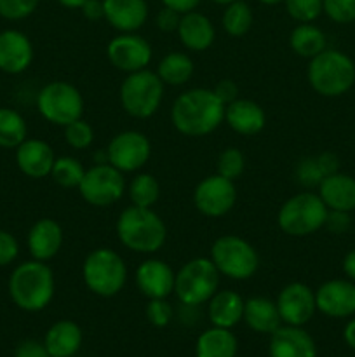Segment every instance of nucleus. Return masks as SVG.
I'll return each instance as SVG.
<instances>
[{
	"label": "nucleus",
	"mask_w": 355,
	"mask_h": 357,
	"mask_svg": "<svg viewBox=\"0 0 355 357\" xmlns=\"http://www.w3.org/2000/svg\"><path fill=\"white\" fill-rule=\"evenodd\" d=\"M225 107L212 89L194 87L174 100L171 122L181 135L200 138L214 132L225 121Z\"/></svg>",
	"instance_id": "f257e3e1"
},
{
	"label": "nucleus",
	"mask_w": 355,
	"mask_h": 357,
	"mask_svg": "<svg viewBox=\"0 0 355 357\" xmlns=\"http://www.w3.org/2000/svg\"><path fill=\"white\" fill-rule=\"evenodd\" d=\"M115 230L122 246L141 255L157 253L167 239L164 220L152 208H139L134 204L118 215Z\"/></svg>",
	"instance_id": "f03ea898"
},
{
	"label": "nucleus",
	"mask_w": 355,
	"mask_h": 357,
	"mask_svg": "<svg viewBox=\"0 0 355 357\" xmlns=\"http://www.w3.org/2000/svg\"><path fill=\"white\" fill-rule=\"evenodd\" d=\"M54 291V274L45 261H24L14 268L9 278L10 298L26 312L45 309L51 303Z\"/></svg>",
	"instance_id": "7ed1b4c3"
},
{
	"label": "nucleus",
	"mask_w": 355,
	"mask_h": 357,
	"mask_svg": "<svg viewBox=\"0 0 355 357\" xmlns=\"http://www.w3.org/2000/svg\"><path fill=\"white\" fill-rule=\"evenodd\" d=\"M310 87L324 98H338L347 94L355 84V63L338 49H324L310 59L306 68Z\"/></svg>",
	"instance_id": "20e7f679"
},
{
	"label": "nucleus",
	"mask_w": 355,
	"mask_h": 357,
	"mask_svg": "<svg viewBox=\"0 0 355 357\" xmlns=\"http://www.w3.org/2000/svg\"><path fill=\"white\" fill-rule=\"evenodd\" d=\"M82 278L90 293L110 298L124 289L127 282V265L117 251L96 248L84 260Z\"/></svg>",
	"instance_id": "39448f33"
},
{
	"label": "nucleus",
	"mask_w": 355,
	"mask_h": 357,
	"mask_svg": "<svg viewBox=\"0 0 355 357\" xmlns=\"http://www.w3.org/2000/svg\"><path fill=\"white\" fill-rule=\"evenodd\" d=\"M329 209L319 194L301 192L289 197L277 215L278 229L291 237H306L326 225Z\"/></svg>",
	"instance_id": "423d86ee"
},
{
	"label": "nucleus",
	"mask_w": 355,
	"mask_h": 357,
	"mask_svg": "<svg viewBox=\"0 0 355 357\" xmlns=\"http://www.w3.org/2000/svg\"><path fill=\"white\" fill-rule=\"evenodd\" d=\"M166 84L157 72L145 68L127 73L120 84V103L125 114L134 119H148L157 114L164 100Z\"/></svg>",
	"instance_id": "0eeeda50"
},
{
	"label": "nucleus",
	"mask_w": 355,
	"mask_h": 357,
	"mask_svg": "<svg viewBox=\"0 0 355 357\" xmlns=\"http://www.w3.org/2000/svg\"><path fill=\"white\" fill-rule=\"evenodd\" d=\"M211 261L219 274L233 281H247L260 268V255L253 244L233 234L218 237L212 243Z\"/></svg>",
	"instance_id": "6e6552de"
},
{
	"label": "nucleus",
	"mask_w": 355,
	"mask_h": 357,
	"mask_svg": "<svg viewBox=\"0 0 355 357\" xmlns=\"http://www.w3.org/2000/svg\"><path fill=\"white\" fill-rule=\"evenodd\" d=\"M219 275L211 258H191L178 271L174 293L183 305L198 307L218 291Z\"/></svg>",
	"instance_id": "1a4fd4ad"
},
{
	"label": "nucleus",
	"mask_w": 355,
	"mask_h": 357,
	"mask_svg": "<svg viewBox=\"0 0 355 357\" xmlns=\"http://www.w3.org/2000/svg\"><path fill=\"white\" fill-rule=\"evenodd\" d=\"M37 108L45 121L65 128L70 122L82 119L84 98L73 84L52 80L38 91Z\"/></svg>",
	"instance_id": "9d476101"
},
{
	"label": "nucleus",
	"mask_w": 355,
	"mask_h": 357,
	"mask_svg": "<svg viewBox=\"0 0 355 357\" xmlns=\"http://www.w3.org/2000/svg\"><path fill=\"white\" fill-rule=\"evenodd\" d=\"M79 192L87 204L94 208H108L122 199L125 192L124 173L111 164H94L86 169Z\"/></svg>",
	"instance_id": "9b49d317"
},
{
	"label": "nucleus",
	"mask_w": 355,
	"mask_h": 357,
	"mask_svg": "<svg viewBox=\"0 0 355 357\" xmlns=\"http://www.w3.org/2000/svg\"><path fill=\"white\" fill-rule=\"evenodd\" d=\"M237 202V188L232 180L221 174H211L198 181L194 192V204L200 215L207 218H219L228 215Z\"/></svg>",
	"instance_id": "f8f14e48"
},
{
	"label": "nucleus",
	"mask_w": 355,
	"mask_h": 357,
	"mask_svg": "<svg viewBox=\"0 0 355 357\" xmlns=\"http://www.w3.org/2000/svg\"><path fill=\"white\" fill-rule=\"evenodd\" d=\"M152 155L150 139L139 131H122L111 138L106 149L108 164L122 173L139 171Z\"/></svg>",
	"instance_id": "ddd939ff"
},
{
	"label": "nucleus",
	"mask_w": 355,
	"mask_h": 357,
	"mask_svg": "<svg viewBox=\"0 0 355 357\" xmlns=\"http://www.w3.org/2000/svg\"><path fill=\"white\" fill-rule=\"evenodd\" d=\"M106 56L111 66L124 73H134L148 68L152 61V45L136 31L120 33L110 40Z\"/></svg>",
	"instance_id": "4468645a"
},
{
	"label": "nucleus",
	"mask_w": 355,
	"mask_h": 357,
	"mask_svg": "<svg viewBox=\"0 0 355 357\" xmlns=\"http://www.w3.org/2000/svg\"><path fill=\"white\" fill-rule=\"evenodd\" d=\"M277 309L282 323L289 326H303L317 310L315 291L303 282H289L277 296Z\"/></svg>",
	"instance_id": "2eb2a0df"
},
{
	"label": "nucleus",
	"mask_w": 355,
	"mask_h": 357,
	"mask_svg": "<svg viewBox=\"0 0 355 357\" xmlns=\"http://www.w3.org/2000/svg\"><path fill=\"white\" fill-rule=\"evenodd\" d=\"M317 310L327 317L343 319L355 314V282L350 279H331L315 291Z\"/></svg>",
	"instance_id": "dca6fc26"
},
{
	"label": "nucleus",
	"mask_w": 355,
	"mask_h": 357,
	"mask_svg": "<svg viewBox=\"0 0 355 357\" xmlns=\"http://www.w3.org/2000/svg\"><path fill=\"white\" fill-rule=\"evenodd\" d=\"M176 272L164 260L148 258L136 268V284L148 300L167 298L174 293Z\"/></svg>",
	"instance_id": "f3484780"
},
{
	"label": "nucleus",
	"mask_w": 355,
	"mask_h": 357,
	"mask_svg": "<svg viewBox=\"0 0 355 357\" xmlns=\"http://www.w3.org/2000/svg\"><path fill=\"white\" fill-rule=\"evenodd\" d=\"M33 61V45L28 35L19 30L0 31V70L17 75Z\"/></svg>",
	"instance_id": "a211bd4d"
},
{
	"label": "nucleus",
	"mask_w": 355,
	"mask_h": 357,
	"mask_svg": "<svg viewBox=\"0 0 355 357\" xmlns=\"http://www.w3.org/2000/svg\"><path fill=\"white\" fill-rule=\"evenodd\" d=\"M54 150L44 139L26 138L16 149V164L21 173L33 180L51 176L54 166Z\"/></svg>",
	"instance_id": "6ab92c4d"
},
{
	"label": "nucleus",
	"mask_w": 355,
	"mask_h": 357,
	"mask_svg": "<svg viewBox=\"0 0 355 357\" xmlns=\"http://www.w3.org/2000/svg\"><path fill=\"white\" fill-rule=\"evenodd\" d=\"M104 20L120 33L138 31L148 20L146 0H103Z\"/></svg>",
	"instance_id": "aec40b11"
},
{
	"label": "nucleus",
	"mask_w": 355,
	"mask_h": 357,
	"mask_svg": "<svg viewBox=\"0 0 355 357\" xmlns=\"http://www.w3.org/2000/svg\"><path fill=\"white\" fill-rule=\"evenodd\" d=\"M63 246V229L56 220L40 218L28 232V251L38 261H49Z\"/></svg>",
	"instance_id": "412c9836"
},
{
	"label": "nucleus",
	"mask_w": 355,
	"mask_h": 357,
	"mask_svg": "<svg viewBox=\"0 0 355 357\" xmlns=\"http://www.w3.org/2000/svg\"><path fill=\"white\" fill-rule=\"evenodd\" d=\"M225 122L237 135L256 136L258 132L263 131L267 115L256 101L237 98L225 107Z\"/></svg>",
	"instance_id": "4be33fe9"
},
{
	"label": "nucleus",
	"mask_w": 355,
	"mask_h": 357,
	"mask_svg": "<svg viewBox=\"0 0 355 357\" xmlns=\"http://www.w3.org/2000/svg\"><path fill=\"white\" fill-rule=\"evenodd\" d=\"M270 357H317V345L301 326L287 324L271 333Z\"/></svg>",
	"instance_id": "5701e85b"
},
{
	"label": "nucleus",
	"mask_w": 355,
	"mask_h": 357,
	"mask_svg": "<svg viewBox=\"0 0 355 357\" xmlns=\"http://www.w3.org/2000/svg\"><path fill=\"white\" fill-rule=\"evenodd\" d=\"M178 37L181 44L194 52H202L212 45L216 38V30L212 21L205 14L190 10L181 14L180 24H178Z\"/></svg>",
	"instance_id": "b1692460"
},
{
	"label": "nucleus",
	"mask_w": 355,
	"mask_h": 357,
	"mask_svg": "<svg viewBox=\"0 0 355 357\" xmlns=\"http://www.w3.org/2000/svg\"><path fill=\"white\" fill-rule=\"evenodd\" d=\"M319 195L329 211H355V178L336 171L320 181Z\"/></svg>",
	"instance_id": "393cba45"
},
{
	"label": "nucleus",
	"mask_w": 355,
	"mask_h": 357,
	"mask_svg": "<svg viewBox=\"0 0 355 357\" xmlns=\"http://www.w3.org/2000/svg\"><path fill=\"white\" fill-rule=\"evenodd\" d=\"M244 302L233 289H218L209 300V319L214 326L230 330L244 317Z\"/></svg>",
	"instance_id": "a878e982"
},
{
	"label": "nucleus",
	"mask_w": 355,
	"mask_h": 357,
	"mask_svg": "<svg viewBox=\"0 0 355 357\" xmlns=\"http://www.w3.org/2000/svg\"><path fill=\"white\" fill-rule=\"evenodd\" d=\"M244 321L258 333H274L281 328V314L277 303L267 296H253L244 302Z\"/></svg>",
	"instance_id": "bb28decb"
},
{
	"label": "nucleus",
	"mask_w": 355,
	"mask_h": 357,
	"mask_svg": "<svg viewBox=\"0 0 355 357\" xmlns=\"http://www.w3.org/2000/svg\"><path fill=\"white\" fill-rule=\"evenodd\" d=\"M44 345L49 357H72L82 345V330L73 321H59L49 328Z\"/></svg>",
	"instance_id": "cd10ccee"
},
{
	"label": "nucleus",
	"mask_w": 355,
	"mask_h": 357,
	"mask_svg": "<svg viewBox=\"0 0 355 357\" xmlns=\"http://www.w3.org/2000/svg\"><path fill=\"white\" fill-rule=\"evenodd\" d=\"M289 45L299 58L312 59L327 49V38L313 23H299L289 35Z\"/></svg>",
	"instance_id": "c85d7f7f"
},
{
	"label": "nucleus",
	"mask_w": 355,
	"mask_h": 357,
	"mask_svg": "<svg viewBox=\"0 0 355 357\" xmlns=\"http://www.w3.org/2000/svg\"><path fill=\"white\" fill-rule=\"evenodd\" d=\"M237 338L226 328H211L197 340V357H235Z\"/></svg>",
	"instance_id": "c756f323"
},
{
	"label": "nucleus",
	"mask_w": 355,
	"mask_h": 357,
	"mask_svg": "<svg viewBox=\"0 0 355 357\" xmlns=\"http://www.w3.org/2000/svg\"><path fill=\"white\" fill-rule=\"evenodd\" d=\"M194 59L184 52L173 51L160 59L157 75L166 86H184L194 75Z\"/></svg>",
	"instance_id": "7c9ffc66"
},
{
	"label": "nucleus",
	"mask_w": 355,
	"mask_h": 357,
	"mask_svg": "<svg viewBox=\"0 0 355 357\" xmlns=\"http://www.w3.org/2000/svg\"><path fill=\"white\" fill-rule=\"evenodd\" d=\"M28 126L19 112L13 108H0V146L17 149L26 139Z\"/></svg>",
	"instance_id": "2f4dec72"
},
{
	"label": "nucleus",
	"mask_w": 355,
	"mask_h": 357,
	"mask_svg": "<svg viewBox=\"0 0 355 357\" xmlns=\"http://www.w3.org/2000/svg\"><path fill=\"white\" fill-rule=\"evenodd\" d=\"M253 10H251L249 3H246L244 0H235V2L225 6L221 24L223 30L230 37H244L253 26Z\"/></svg>",
	"instance_id": "473e14b6"
},
{
	"label": "nucleus",
	"mask_w": 355,
	"mask_h": 357,
	"mask_svg": "<svg viewBox=\"0 0 355 357\" xmlns=\"http://www.w3.org/2000/svg\"><path fill=\"white\" fill-rule=\"evenodd\" d=\"M160 197V185L150 173H139L129 183V199L139 208H152Z\"/></svg>",
	"instance_id": "72a5a7b5"
},
{
	"label": "nucleus",
	"mask_w": 355,
	"mask_h": 357,
	"mask_svg": "<svg viewBox=\"0 0 355 357\" xmlns=\"http://www.w3.org/2000/svg\"><path fill=\"white\" fill-rule=\"evenodd\" d=\"M84 174H86V169L80 164V160L70 155L58 157L51 171L52 180L63 188H79Z\"/></svg>",
	"instance_id": "f704fd0d"
},
{
	"label": "nucleus",
	"mask_w": 355,
	"mask_h": 357,
	"mask_svg": "<svg viewBox=\"0 0 355 357\" xmlns=\"http://www.w3.org/2000/svg\"><path fill=\"white\" fill-rule=\"evenodd\" d=\"M246 171V157L235 146H228L223 150L216 162V173L221 174L226 180H239Z\"/></svg>",
	"instance_id": "c9c22d12"
},
{
	"label": "nucleus",
	"mask_w": 355,
	"mask_h": 357,
	"mask_svg": "<svg viewBox=\"0 0 355 357\" xmlns=\"http://www.w3.org/2000/svg\"><path fill=\"white\" fill-rule=\"evenodd\" d=\"M65 142L68 143L72 149L75 150H86L93 145L94 142V129L89 122L84 119H77V121L70 122L65 126Z\"/></svg>",
	"instance_id": "e433bc0d"
},
{
	"label": "nucleus",
	"mask_w": 355,
	"mask_h": 357,
	"mask_svg": "<svg viewBox=\"0 0 355 357\" xmlns=\"http://www.w3.org/2000/svg\"><path fill=\"white\" fill-rule=\"evenodd\" d=\"M285 10L298 23H313L324 13L322 0H284Z\"/></svg>",
	"instance_id": "4c0bfd02"
},
{
	"label": "nucleus",
	"mask_w": 355,
	"mask_h": 357,
	"mask_svg": "<svg viewBox=\"0 0 355 357\" xmlns=\"http://www.w3.org/2000/svg\"><path fill=\"white\" fill-rule=\"evenodd\" d=\"M326 176L327 174L326 171H324L322 164H320L319 155L306 157V159H303L301 162L298 164V167H296V178H298V181L308 188L319 187L320 181Z\"/></svg>",
	"instance_id": "58836bf2"
},
{
	"label": "nucleus",
	"mask_w": 355,
	"mask_h": 357,
	"mask_svg": "<svg viewBox=\"0 0 355 357\" xmlns=\"http://www.w3.org/2000/svg\"><path fill=\"white\" fill-rule=\"evenodd\" d=\"M324 14L338 24L355 21V0H322Z\"/></svg>",
	"instance_id": "ea45409f"
},
{
	"label": "nucleus",
	"mask_w": 355,
	"mask_h": 357,
	"mask_svg": "<svg viewBox=\"0 0 355 357\" xmlns=\"http://www.w3.org/2000/svg\"><path fill=\"white\" fill-rule=\"evenodd\" d=\"M40 0H0V16L9 21H19L37 10Z\"/></svg>",
	"instance_id": "a19ab883"
},
{
	"label": "nucleus",
	"mask_w": 355,
	"mask_h": 357,
	"mask_svg": "<svg viewBox=\"0 0 355 357\" xmlns=\"http://www.w3.org/2000/svg\"><path fill=\"white\" fill-rule=\"evenodd\" d=\"M146 317L157 328H164L173 319V307L166 298H153L146 305Z\"/></svg>",
	"instance_id": "79ce46f5"
},
{
	"label": "nucleus",
	"mask_w": 355,
	"mask_h": 357,
	"mask_svg": "<svg viewBox=\"0 0 355 357\" xmlns=\"http://www.w3.org/2000/svg\"><path fill=\"white\" fill-rule=\"evenodd\" d=\"M19 255V244L16 237L7 230H0V267L13 264Z\"/></svg>",
	"instance_id": "37998d69"
},
{
	"label": "nucleus",
	"mask_w": 355,
	"mask_h": 357,
	"mask_svg": "<svg viewBox=\"0 0 355 357\" xmlns=\"http://www.w3.org/2000/svg\"><path fill=\"white\" fill-rule=\"evenodd\" d=\"M180 20H181L180 13H176L174 9H169V7H162V9L159 10V14H157L155 23L160 31H167V33H169V31L178 30Z\"/></svg>",
	"instance_id": "c03bdc74"
},
{
	"label": "nucleus",
	"mask_w": 355,
	"mask_h": 357,
	"mask_svg": "<svg viewBox=\"0 0 355 357\" xmlns=\"http://www.w3.org/2000/svg\"><path fill=\"white\" fill-rule=\"evenodd\" d=\"M212 91H214L216 96H218L225 105L232 103V101H235L237 98H239V87H237V84L230 79L219 80Z\"/></svg>",
	"instance_id": "a18cd8bd"
},
{
	"label": "nucleus",
	"mask_w": 355,
	"mask_h": 357,
	"mask_svg": "<svg viewBox=\"0 0 355 357\" xmlns=\"http://www.w3.org/2000/svg\"><path fill=\"white\" fill-rule=\"evenodd\" d=\"M14 357H49L45 345L38 344L35 340H24L17 345Z\"/></svg>",
	"instance_id": "49530a36"
},
{
	"label": "nucleus",
	"mask_w": 355,
	"mask_h": 357,
	"mask_svg": "<svg viewBox=\"0 0 355 357\" xmlns=\"http://www.w3.org/2000/svg\"><path fill=\"white\" fill-rule=\"evenodd\" d=\"M350 213H341V211H329L326 220V225L331 232L334 234H343L345 230L350 227Z\"/></svg>",
	"instance_id": "de8ad7c7"
},
{
	"label": "nucleus",
	"mask_w": 355,
	"mask_h": 357,
	"mask_svg": "<svg viewBox=\"0 0 355 357\" xmlns=\"http://www.w3.org/2000/svg\"><path fill=\"white\" fill-rule=\"evenodd\" d=\"M80 10H82V14L89 21H100L104 17L103 0H87Z\"/></svg>",
	"instance_id": "09e8293b"
},
{
	"label": "nucleus",
	"mask_w": 355,
	"mask_h": 357,
	"mask_svg": "<svg viewBox=\"0 0 355 357\" xmlns=\"http://www.w3.org/2000/svg\"><path fill=\"white\" fill-rule=\"evenodd\" d=\"M160 2H162L164 7H169V9H174L176 13L184 14L197 9L202 0H160Z\"/></svg>",
	"instance_id": "8fccbe9b"
},
{
	"label": "nucleus",
	"mask_w": 355,
	"mask_h": 357,
	"mask_svg": "<svg viewBox=\"0 0 355 357\" xmlns=\"http://www.w3.org/2000/svg\"><path fill=\"white\" fill-rule=\"evenodd\" d=\"M343 272L350 281L355 282V250L348 251L343 258Z\"/></svg>",
	"instance_id": "3c124183"
},
{
	"label": "nucleus",
	"mask_w": 355,
	"mask_h": 357,
	"mask_svg": "<svg viewBox=\"0 0 355 357\" xmlns=\"http://www.w3.org/2000/svg\"><path fill=\"white\" fill-rule=\"evenodd\" d=\"M343 338H345V342H347L348 347L354 349L355 351V317L347 324V326H345Z\"/></svg>",
	"instance_id": "603ef678"
},
{
	"label": "nucleus",
	"mask_w": 355,
	"mask_h": 357,
	"mask_svg": "<svg viewBox=\"0 0 355 357\" xmlns=\"http://www.w3.org/2000/svg\"><path fill=\"white\" fill-rule=\"evenodd\" d=\"M58 2L63 7H66V9H82V6L87 0H58Z\"/></svg>",
	"instance_id": "864d4df0"
},
{
	"label": "nucleus",
	"mask_w": 355,
	"mask_h": 357,
	"mask_svg": "<svg viewBox=\"0 0 355 357\" xmlns=\"http://www.w3.org/2000/svg\"><path fill=\"white\" fill-rule=\"evenodd\" d=\"M258 2L265 3V6H278V3H284V0H258Z\"/></svg>",
	"instance_id": "5fc2aeb1"
},
{
	"label": "nucleus",
	"mask_w": 355,
	"mask_h": 357,
	"mask_svg": "<svg viewBox=\"0 0 355 357\" xmlns=\"http://www.w3.org/2000/svg\"><path fill=\"white\" fill-rule=\"evenodd\" d=\"M211 2L218 3V6H228V3L235 2V0H211Z\"/></svg>",
	"instance_id": "6e6d98bb"
}]
</instances>
